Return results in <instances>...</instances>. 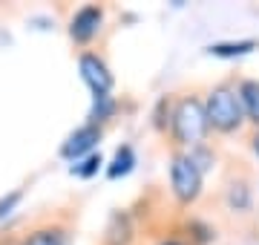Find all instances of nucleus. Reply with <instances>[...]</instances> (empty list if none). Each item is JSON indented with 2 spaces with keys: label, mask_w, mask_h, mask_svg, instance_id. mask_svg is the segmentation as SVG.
Wrapping results in <instances>:
<instances>
[{
  "label": "nucleus",
  "mask_w": 259,
  "mask_h": 245,
  "mask_svg": "<svg viewBox=\"0 0 259 245\" xmlns=\"http://www.w3.org/2000/svg\"><path fill=\"white\" fill-rule=\"evenodd\" d=\"M101 139H104V130L98 124H83V127H78V130L61 144V156L69 159V161H81V159H87V156H93L95 144L101 142Z\"/></svg>",
  "instance_id": "39448f33"
},
{
  "label": "nucleus",
  "mask_w": 259,
  "mask_h": 245,
  "mask_svg": "<svg viewBox=\"0 0 259 245\" xmlns=\"http://www.w3.org/2000/svg\"><path fill=\"white\" fill-rule=\"evenodd\" d=\"M202 182L204 173L196 168L190 153H173V159H170V190H173L179 205H193L202 196Z\"/></svg>",
  "instance_id": "7ed1b4c3"
},
{
  "label": "nucleus",
  "mask_w": 259,
  "mask_h": 245,
  "mask_svg": "<svg viewBox=\"0 0 259 245\" xmlns=\"http://www.w3.org/2000/svg\"><path fill=\"white\" fill-rule=\"evenodd\" d=\"M161 245H182V242H176V239H167V242H161Z\"/></svg>",
  "instance_id": "a211bd4d"
},
{
  "label": "nucleus",
  "mask_w": 259,
  "mask_h": 245,
  "mask_svg": "<svg viewBox=\"0 0 259 245\" xmlns=\"http://www.w3.org/2000/svg\"><path fill=\"white\" fill-rule=\"evenodd\" d=\"M170 130H173V142L182 147V153H190L204 144V136L210 130V124H207L204 104L196 95L179 98L176 110H173V118H170Z\"/></svg>",
  "instance_id": "f257e3e1"
},
{
  "label": "nucleus",
  "mask_w": 259,
  "mask_h": 245,
  "mask_svg": "<svg viewBox=\"0 0 259 245\" xmlns=\"http://www.w3.org/2000/svg\"><path fill=\"white\" fill-rule=\"evenodd\" d=\"M104 165L101 153H93V156H87V159H81L78 165H72V173L78 176V179H90V176H95L98 173V168Z\"/></svg>",
  "instance_id": "4468645a"
},
{
  "label": "nucleus",
  "mask_w": 259,
  "mask_h": 245,
  "mask_svg": "<svg viewBox=\"0 0 259 245\" xmlns=\"http://www.w3.org/2000/svg\"><path fill=\"white\" fill-rule=\"evenodd\" d=\"M228 208L231 211H239V214H245L250 208V188L242 179L228 185Z\"/></svg>",
  "instance_id": "f8f14e48"
},
{
  "label": "nucleus",
  "mask_w": 259,
  "mask_h": 245,
  "mask_svg": "<svg viewBox=\"0 0 259 245\" xmlns=\"http://www.w3.org/2000/svg\"><path fill=\"white\" fill-rule=\"evenodd\" d=\"M239 101H242V110H245V121L256 124L259 127V81L248 78L239 84Z\"/></svg>",
  "instance_id": "0eeeda50"
},
{
  "label": "nucleus",
  "mask_w": 259,
  "mask_h": 245,
  "mask_svg": "<svg viewBox=\"0 0 259 245\" xmlns=\"http://www.w3.org/2000/svg\"><path fill=\"white\" fill-rule=\"evenodd\" d=\"M204 113H207V124L216 133H236L245 124V110H242L239 93L231 84L213 87L207 101H204Z\"/></svg>",
  "instance_id": "f03ea898"
},
{
  "label": "nucleus",
  "mask_w": 259,
  "mask_h": 245,
  "mask_svg": "<svg viewBox=\"0 0 259 245\" xmlns=\"http://www.w3.org/2000/svg\"><path fill=\"white\" fill-rule=\"evenodd\" d=\"M253 49H256L253 40H228V44H213L210 55H216V58H239V55L253 52Z\"/></svg>",
  "instance_id": "9b49d317"
},
{
  "label": "nucleus",
  "mask_w": 259,
  "mask_h": 245,
  "mask_svg": "<svg viewBox=\"0 0 259 245\" xmlns=\"http://www.w3.org/2000/svg\"><path fill=\"white\" fill-rule=\"evenodd\" d=\"M130 217L127 214H115L110 222V228H107V245H127L130 242Z\"/></svg>",
  "instance_id": "9d476101"
},
{
  "label": "nucleus",
  "mask_w": 259,
  "mask_h": 245,
  "mask_svg": "<svg viewBox=\"0 0 259 245\" xmlns=\"http://www.w3.org/2000/svg\"><path fill=\"white\" fill-rule=\"evenodd\" d=\"M66 242H69L66 228L47 225V228H37V231H32V234H29L20 245H66Z\"/></svg>",
  "instance_id": "6e6552de"
},
{
  "label": "nucleus",
  "mask_w": 259,
  "mask_h": 245,
  "mask_svg": "<svg viewBox=\"0 0 259 245\" xmlns=\"http://www.w3.org/2000/svg\"><path fill=\"white\" fill-rule=\"evenodd\" d=\"M250 147H253V153H256V156H259V133H256V136H253V139H250Z\"/></svg>",
  "instance_id": "f3484780"
},
{
  "label": "nucleus",
  "mask_w": 259,
  "mask_h": 245,
  "mask_svg": "<svg viewBox=\"0 0 259 245\" xmlns=\"http://www.w3.org/2000/svg\"><path fill=\"white\" fill-rule=\"evenodd\" d=\"M133 165H136V153H133V147H130V144H124V147H118V150H115V159H112V165L107 168V176H110V179L127 176L130 170H133Z\"/></svg>",
  "instance_id": "1a4fd4ad"
},
{
  "label": "nucleus",
  "mask_w": 259,
  "mask_h": 245,
  "mask_svg": "<svg viewBox=\"0 0 259 245\" xmlns=\"http://www.w3.org/2000/svg\"><path fill=\"white\" fill-rule=\"evenodd\" d=\"M112 113H115V98L112 95H98L93 101V110H90V124L101 127V121L112 118Z\"/></svg>",
  "instance_id": "ddd939ff"
},
{
  "label": "nucleus",
  "mask_w": 259,
  "mask_h": 245,
  "mask_svg": "<svg viewBox=\"0 0 259 245\" xmlns=\"http://www.w3.org/2000/svg\"><path fill=\"white\" fill-rule=\"evenodd\" d=\"M104 23V9L101 6H83L72 15L69 20V38L75 44H90L98 35V29Z\"/></svg>",
  "instance_id": "423d86ee"
},
{
  "label": "nucleus",
  "mask_w": 259,
  "mask_h": 245,
  "mask_svg": "<svg viewBox=\"0 0 259 245\" xmlns=\"http://www.w3.org/2000/svg\"><path fill=\"white\" fill-rule=\"evenodd\" d=\"M78 69H81L83 84L93 90V98L112 93V84L115 81H112V72H110V66L104 64V58H98L95 52H83L78 58Z\"/></svg>",
  "instance_id": "20e7f679"
},
{
  "label": "nucleus",
  "mask_w": 259,
  "mask_h": 245,
  "mask_svg": "<svg viewBox=\"0 0 259 245\" xmlns=\"http://www.w3.org/2000/svg\"><path fill=\"white\" fill-rule=\"evenodd\" d=\"M20 199H23V190H12L9 196H3L0 199V219H6L15 211V205H18Z\"/></svg>",
  "instance_id": "2eb2a0df"
},
{
  "label": "nucleus",
  "mask_w": 259,
  "mask_h": 245,
  "mask_svg": "<svg viewBox=\"0 0 259 245\" xmlns=\"http://www.w3.org/2000/svg\"><path fill=\"white\" fill-rule=\"evenodd\" d=\"M190 159L196 161V168L202 170V173L213 165V156H210V150H207L204 144H202V147H196V150H190Z\"/></svg>",
  "instance_id": "dca6fc26"
}]
</instances>
